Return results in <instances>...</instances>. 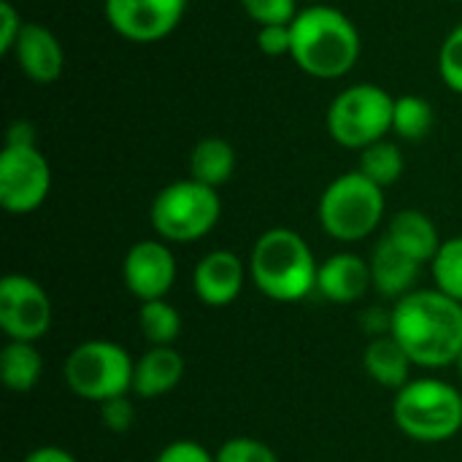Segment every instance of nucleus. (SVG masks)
<instances>
[{
	"label": "nucleus",
	"instance_id": "f257e3e1",
	"mask_svg": "<svg viewBox=\"0 0 462 462\" xmlns=\"http://www.w3.org/2000/svg\"><path fill=\"white\" fill-rule=\"evenodd\" d=\"M390 333L401 341L414 368H449L462 349V303L436 287L414 290L393 303Z\"/></svg>",
	"mask_w": 462,
	"mask_h": 462
},
{
	"label": "nucleus",
	"instance_id": "f03ea898",
	"mask_svg": "<svg viewBox=\"0 0 462 462\" xmlns=\"http://www.w3.org/2000/svg\"><path fill=\"white\" fill-rule=\"evenodd\" d=\"M363 54L357 24L336 5L309 3L292 19L290 60L311 79L336 81L355 70Z\"/></svg>",
	"mask_w": 462,
	"mask_h": 462
},
{
	"label": "nucleus",
	"instance_id": "7ed1b4c3",
	"mask_svg": "<svg viewBox=\"0 0 462 462\" xmlns=\"http://www.w3.org/2000/svg\"><path fill=\"white\" fill-rule=\"evenodd\" d=\"M249 282L276 303H300L317 292L319 263L309 241L292 227L265 230L249 252Z\"/></svg>",
	"mask_w": 462,
	"mask_h": 462
},
{
	"label": "nucleus",
	"instance_id": "20e7f679",
	"mask_svg": "<svg viewBox=\"0 0 462 462\" xmlns=\"http://www.w3.org/2000/svg\"><path fill=\"white\" fill-rule=\"evenodd\" d=\"M393 420L417 444H444L462 430V393L436 376L411 379L393 398Z\"/></svg>",
	"mask_w": 462,
	"mask_h": 462
},
{
	"label": "nucleus",
	"instance_id": "39448f33",
	"mask_svg": "<svg viewBox=\"0 0 462 462\" xmlns=\"http://www.w3.org/2000/svg\"><path fill=\"white\" fill-rule=\"evenodd\" d=\"M384 189L360 171L336 176L319 195V227L338 244L365 241L384 219Z\"/></svg>",
	"mask_w": 462,
	"mask_h": 462
},
{
	"label": "nucleus",
	"instance_id": "423d86ee",
	"mask_svg": "<svg viewBox=\"0 0 462 462\" xmlns=\"http://www.w3.org/2000/svg\"><path fill=\"white\" fill-rule=\"evenodd\" d=\"M219 189L206 187L189 176L165 184L149 206L152 227L165 244H195L219 225Z\"/></svg>",
	"mask_w": 462,
	"mask_h": 462
},
{
	"label": "nucleus",
	"instance_id": "0eeeda50",
	"mask_svg": "<svg viewBox=\"0 0 462 462\" xmlns=\"http://www.w3.org/2000/svg\"><path fill=\"white\" fill-rule=\"evenodd\" d=\"M133 368L135 360L125 346L106 338H89L68 352L62 379L76 398L100 406L103 401L133 393Z\"/></svg>",
	"mask_w": 462,
	"mask_h": 462
},
{
	"label": "nucleus",
	"instance_id": "6e6552de",
	"mask_svg": "<svg viewBox=\"0 0 462 462\" xmlns=\"http://www.w3.org/2000/svg\"><path fill=\"white\" fill-rule=\"evenodd\" d=\"M393 108L395 97L384 87L360 81L344 87L330 100L325 125L338 146L363 152L393 133Z\"/></svg>",
	"mask_w": 462,
	"mask_h": 462
},
{
	"label": "nucleus",
	"instance_id": "1a4fd4ad",
	"mask_svg": "<svg viewBox=\"0 0 462 462\" xmlns=\"http://www.w3.org/2000/svg\"><path fill=\"white\" fill-rule=\"evenodd\" d=\"M51 192V165L38 143H5L0 152V206L24 217L38 211Z\"/></svg>",
	"mask_w": 462,
	"mask_h": 462
},
{
	"label": "nucleus",
	"instance_id": "9d476101",
	"mask_svg": "<svg viewBox=\"0 0 462 462\" xmlns=\"http://www.w3.org/2000/svg\"><path fill=\"white\" fill-rule=\"evenodd\" d=\"M51 298L30 276L8 273L0 279V330L8 341L38 344L51 330Z\"/></svg>",
	"mask_w": 462,
	"mask_h": 462
},
{
	"label": "nucleus",
	"instance_id": "9b49d317",
	"mask_svg": "<svg viewBox=\"0 0 462 462\" xmlns=\"http://www.w3.org/2000/svg\"><path fill=\"white\" fill-rule=\"evenodd\" d=\"M189 0H103L111 30L130 43H157L184 19Z\"/></svg>",
	"mask_w": 462,
	"mask_h": 462
},
{
	"label": "nucleus",
	"instance_id": "f8f14e48",
	"mask_svg": "<svg viewBox=\"0 0 462 462\" xmlns=\"http://www.w3.org/2000/svg\"><path fill=\"white\" fill-rule=\"evenodd\" d=\"M176 273H179L176 254L171 244H165L162 238L135 241L122 260L125 290L141 303L168 298L176 284Z\"/></svg>",
	"mask_w": 462,
	"mask_h": 462
},
{
	"label": "nucleus",
	"instance_id": "ddd939ff",
	"mask_svg": "<svg viewBox=\"0 0 462 462\" xmlns=\"http://www.w3.org/2000/svg\"><path fill=\"white\" fill-rule=\"evenodd\" d=\"M249 265L230 249H211L192 271V290L208 309H225L244 292Z\"/></svg>",
	"mask_w": 462,
	"mask_h": 462
},
{
	"label": "nucleus",
	"instance_id": "4468645a",
	"mask_svg": "<svg viewBox=\"0 0 462 462\" xmlns=\"http://www.w3.org/2000/svg\"><path fill=\"white\" fill-rule=\"evenodd\" d=\"M11 57L32 84H54L65 70V49L60 38L38 22H24Z\"/></svg>",
	"mask_w": 462,
	"mask_h": 462
},
{
	"label": "nucleus",
	"instance_id": "2eb2a0df",
	"mask_svg": "<svg viewBox=\"0 0 462 462\" xmlns=\"http://www.w3.org/2000/svg\"><path fill=\"white\" fill-rule=\"evenodd\" d=\"M368 290H374V282H371V265L365 257L355 252H336L319 263L317 292L325 300L336 306H352L363 300Z\"/></svg>",
	"mask_w": 462,
	"mask_h": 462
},
{
	"label": "nucleus",
	"instance_id": "dca6fc26",
	"mask_svg": "<svg viewBox=\"0 0 462 462\" xmlns=\"http://www.w3.org/2000/svg\"><path fill=\"white\" fill-rule=\"evenodd\" d=\"M187 363L176 346H149L133 368V395L157 401L173 393L184 379Z\"/></svg>",
	"mask_w": 462,
	"mask_h": 462
},
{
	"label": "nucleus",
	"instance_id": "f3484780",
	"mask_svg": "<svg viewBox=\"0 0 462 462\" xmlns=\"http://www.w3.org/2000/svg\"><path fill=\"white\" fill-rule=\"evenodd\" d=\"M368 265H371V282H374V290L384 298V300H393L398 303L401 298H406L409 292L417 290V279H420V271L425 265H420L417 260H411L406 252H401L393 241L382 238L371 257H368Z\"/></svg>",
	"mask_w": 462,
	"mask_h": 462
},
{
	"label": "nucleus",
	"instance_id": "a211bd4d",
	"mask_svg": "<svg viewBox=\"0 0 462 462\" xmlns=\"http://www.w3.org/2000/svg\"><path fill=\"white\" fill-rule=\"evenodd\" d=\"M387 241H393L401 252H406L411 260H417L420 265H430L433 257L439 254L444 238L439 236L436 222L420 211V208H403L398 211L384 233Z\"/></svg>",
	"mask_w": 462,
	"mask_h": 462
},
{
	"label": "nucleus",
	"instance_id": "6ab92c4d",
	"mask_svg": "<svg viewBox=\"0 0 462 462\" xmlns=\"http://www.w3.org/2000/svg\"><path fill=\"white\" fill-rule=\"evenodd\" d=\"M363 368L368 374L371 382H376L384 390H401L411 382V357L406 355V349L401 346V341L387 333V336H376L368 338L365 349H363Z\"/></svg>",
	"mask_w": 462,
	"mask_h": 462
},
{
	"label": "nucleus",
	"instance_id": "aec40b11",
	"mask_svg": "<svg viewBox=\"0 0 462 462\" xmlns=\"http://www.w3.org/2000/svg\"><path fill=\"white\" fill-rule=\"evenodd\" d=\"M236 162H238V157H236L233 143L219 138V135H208V138H200L192 146L187 171H189V179L219 189L233 179Z\"/></svg>",
	"mask_w": 462,
	"mask_h": 462
},
{
	"label": "nucleus",
	"instance_id": "412c9836",
	"mask_svg": "<svg viewBox=\"0 0 462 462\" xmlns=\"http://www.w3.org/2000/svg\"><path fill=\"white\" fill-rule=\"evenodd\" d=\"M43 374V357L30 341H5L0 352V382L11 393H30L38 387Z\"/></svg>",
	"mask_w": 462,
	"mask_h": 462
},
{
	"label": "nucleus",
	"instance_id": "4be33fe9",
	"mask_svg": "<svg viewBox=\"0 0 462 462\" xmlns=\"http://www.w3.org/2000/svg\"><path fill=\"white\" fill-rule=\"evenodd\" d=\"M138 328L149 346H173L181 336V314L179 309L162 298V300H146L138 309Z\"/></svg>",
	"mask_w": 462,
	"mask_h": 462
},
{
	"label": "nucleus",
	"instance_id": "5701e85b",
	"mask_svg": "<svg viewBox=\"0 0 462 462\" xmlns=\"http://www.w3.org/2000/svg\"><path fill=\"white\" fill-rule=\"evenodd\" d=\"M357 171L363 176H368L374 184H379L382 189H387V187L401 181V176L406 171V157H403L398 143L384 138V141H376L360 152Z\"/></svg>",
	"mask_w": 462,
	"mask_h": 462
},
{
	"label": "nucleus",
	"instance_id": "b1692460",
	"mask_svg": "<svg viewBox=\"0 0 462 462\" xmlns=\"http://www.w3.org/2000/svg\"><path fill=\"white\" fill-rule=\"evenodd\" d=\"M436 122L433 103L422 95H401L393 108V133L403 141H422Z\"/></svg>",
	"mask_w": 462,
	"mask_h": 462
},
{
	"label": "nucleus",
	"instance_id": "393cba45",
	"mask_svg": "<svg viewBox=\"0 0 462 462\" xmlns=\"http://www.w3.org/2000/svg\"><path fill=\"white\" fill-rule=\"evenodd\" d=\"M433 284L444 295L462 303V236L447 238L439 249V254L430 263Z\"/></svg>",
	"mask_w": 462,
	"mask_h": 462
},
{
	"label": "nucleus",
	"instance_id": "a878e982",
	"mask_svg": "<svg viewBox=\"0 0 462 462\" xmlns=\"http://www.w3.org/2000/svg\"><path fill=\"white\" fill-rule=\"evenodd\" d=\"M439 76L455 95H462V24L452 27L439 49Z\"/></svg>",
	"mask_w": 462,
	"mask_h": 462
},
{
	"label": "nucleus",
	"instance_id": "bb28decb",
	"mask_svg": "<svg viewBox=\"0 0 462 462\" xmlns=\"http://www.w3.org/2000/svg\"><path fill=\"white\" fill-rule=\"evenodd\" d=\"M217 462H282L279 455L260 439L233 436L217 449Z\"/></svg>",
	"mask_w": 462,
	"mask_h": 462
},
{
	"label": "nucleus",
	"instance_id": "cd10ccee",
	"mask_svg": "<svg viewBox=\"0 0 462 462\" xmlns=\"http://www.w3.org/2000/svg\"><path fill=\"white\" fill-rule=\"evenodd\" d=\"M244 14L257 24H292L298 16V0H241Z\"/></svg>",
	"mask_w": 462,
	"mask_h": 462
},
{
	"label": "nucleus",
	"instance_id": "c85d7f7f",
	"mask_svg": "<svg viewBox=\"0 0 462 462\" xmlns=\"http://www.w3.org/2000/svg\"><path fill=\"white\" fill-rule=\"evenodd\" d=\"M133 395V393H130ZM130 395H119V398H111V401H103L97 406V414H100V425L108 430V433H127L133 425H135V403Z\"/></svg>",
	"mask_w": 462,
	"mask_h": 462
},
{
	"label": "nucleus",
	"instance_id": "c756f323",
	"mask_svg": "<svg viewBox=\"0 0 462 462\" xmlns=\"http://www.w3.org/2000/svg\"><path fill=\"white\" fill-rule=\"evenodd\" d=\"M257 49L265 57H290L292 54V24L257 27Z\"/></svg>",
	"mask_w": 462,
	"mask_h": 462
},
{
	"label": "nucleus",
	"instance_id": "7c9ffc66",
	"mask_svg": "<svg viewBox=\"0 0 462 462\" xmlns=\"http://www.w3.org/2000/svg\"><path fill=\"white\" fill-rule=\"evenodd\" d=\"M154 462H217V455H211L203 444L192 439H176L160 449Z\"/></svg>",
	"mask_w": 462,
	"mask_h": 462
},
{
	"label": "nucleus",
	"instance_id": "2f4dec72",
	"mask_svg": "<svg viewBox=\"0 0 462 462\" xmlns=\"http://www.w3.org/2000/svg\"><path fill=\"white\" fill-rule=\"evenodd\" d=\"M24 22L11 0H0V54H11Z\"/></svg>",
	"mask_w": 462,
	"mask_h": 462
},
{
	"label": "nucleus",
	"instance_id": "473e14b6",
	"mask_svg": "<svg viewBox=\"0 0 462 462\" xmlns=\"http://www.w3.org/2000/svg\"><path fill=\"white\" fill-rule=\"evenodd\" d=\"M22 462H79L68 449L62 447H54V444H46V447H35L27 457Z\"/></svg>",
	"mask_w": 462,
	"mask_h": 462
},
{
	"label": "nucleus",
	"instance_id": "72a5a7b5",
	"mask_svg": "<svg viewBox=\"0 0 462 462\" xmlns=\"http://www.w3.org/2000/svg\"><path fill=\"white\" fill-rule=\"evenodd\" d=\"M5 143H35V130L30 122L24 119H16L11 122L8 133H5Z\"/></svg>",
	"mask_w": 462,
	"mask_h": 462
},
{
	"label": "nucleus",
	"instance_id": "f704fd0d",
	"mask_svg": "<svg viewBox=\"0 0 462 462\" xmlns=\"http://www.w3.org/2000/svg\"><path fill=\"white\" fill-rule=\"evenodd\" d=\"M455 368H457V376L462 379V349H460V355H457V360H455Z\"/></svg>",
	"mask_w": 462,
	"mask_h": 462
},
{
	"label": "nucleus",
	"instance_id": "c9c22d12",
	"mask_svg": "<svg viewBox=\"0 0 462 462\" xmlns=\"http://www.w3.org/2000/svg\"><path fill=\"white\" fill-rule=\"evenodd\" d=\"M309 3H322V0H309Z\"/></svg>",
	"mask_w": 462,
	"mask_h": 462
},
{
	"label": "nucleus",
	"instance_id": "e433bc0d",
	"mask_svg": "<svg viewBox=\"0 0 462 462\" xmlns=\"http://www.w3.org/2000/svg\"><path fill=\"white\" fill-rule=\"evenodd\" d=\"M449 3H462V0H449Z\"/></svg>",
	"mask_w": 462,
	"mask_h": 462
}]
</instances>
